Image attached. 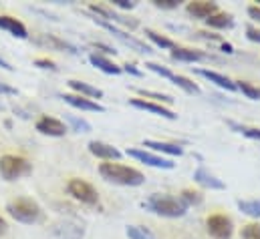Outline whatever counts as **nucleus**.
I'll return each instance as SVG.
<instances>
[{"instance_id":"nucleus-22","label":"nucleus","mask_w":260,"mask_h":239,"mask_svg":"<svg viewBox=\"0 0 260 239\" xmlns=\"http://www.w3.org/2000/svg\"><path fill=\"white\" fill-rule=\"evenodd\" d=\"M143 147L147 149H153L157 153H166V155H174V157H182L184 155V149L180 145H174V143H164V141H143Z\"/></svg>"},{"instance_id":"nucleus-31","label":"nucleus","mask_w":260,"mask_h":239,"mask_svg":"<svg viewBox=\"0 0 260 239\" xmlns=\"http://www.w3.org/2000/svg\"><path fill=\"white\" fill-rule=\"evenodd\" d=\"M232 129H236L240 135L248 137V139H254V141H260V129H254V127H242V125H236V123H230Z\"/></svg>"},{"instance_id":"nucleus-20","label":"nucleus","mask_w":260,"mask_h":239,"mask_svg":"<svg viewBox=\"0 0 260 239\" xmlns=\"http://www.w3.org/2000/svg\"><path fill=\"white\" fill-rule=\"evenodd\" d=\"M172 59L180 60V62H196V60H208L214 59L202 51H194V49H182V47H176L172 49Z\"/></svg>"},{"instance_id":"nucleus-27","label":"nucleus","mask_w":260,"mask_h":239,"mask_svg":"<svg viewBox=\"0 0 260 239\" xmlns=\"http://www.w3.org/2000/svg\"><path fill=\"white\" fill-rule=\"evenodd\" d=\"M125 233L129 239H155V235L147 227H141V225H127Z\"/></svg>"},{"instance_id":"nucleus-24","label":"nucleus","mask_w":260,"mask_h":239,"mask_svg":"<svg viewBox=\"0 0 260 239\" xmlns=\"http://www.w3.org/2000/svg\"><path fill=\"white\" fill-rule=\"evenodd\" d=\"M236 205H238V209H240L244 215L254 217V219L260 217V199H240Z\"/></svg>"},{"instance_id":"nucleus-1","label":"nucleus","mask_w":260,"mask_h":239,"mask_svg":"<svg viewBox=\"0 0 260 239\" xmlns=\"http://www.w3.org/2000/svg\"><path fill=\"white\" fill-rule=\"evenodd\" d=\"M143 209L159 215V217H168V219H176V217H184L188 207L184 205V201L180 197H172L166 193H153L149 195L143 203Z\"/></svg>"},{"instance_id":"nucleus-34","label":"nucleus","mask_w":260,"mask_h":239,"mask_svg":"<svg viewBox=\"0 0 260 239\" xmlns=\"http://www.w3.org/2000/svg\"><path fill=\"white\" fill-rule=\"evenodd\" d=\"M145 66L149 68V70H153L155 74H159V76H164V78H172V70L170 68H166V66H161V64H157V62H145Z\"/></svg>"},{"instance_id":"nucleus-42","label":"nucleus","mask_w":260,"mask_h":239,"mask_svg":"<svg viewBox=\"0 0 260 239\" xmlns=\"http://www.w3.org/2000/svg\"><path fill=\"white\" fill-rule=\"evenodd\" d=\"M248 16H250L252 20L260 22V6H248Z\"/></svg>"},{"instance_id":"nucleus-41","label":"nucleus","mask_w":260,"mask_h":239,"mask_svg":"<svg viewBox=\"0 0 260 239\" xmlns=\"http://www.w3.org/2000/svg\"><path fill=\"white\" fill-rule=\"evenodd\" d=\"M0 95H18V91L6 83H0Z\"/></svg>"},{"instance_id":"nucleus-14","label":"nucleus","mask_w":260,"mask_h":239,"mask_svg":"<svg viewBox=\"0 0 260 239\" xmlns=\"http://www.w3.org/2000/svg\"><path fill=\"white\" fill-rule=\"evenodd\" d=\"M186 10H188V14L194 16V18L208 20L212 14L218 12V4H216V2H208V0H194V2H188V4H186Z\"/></svg>"},{"instance_id":"nucleus-2","label":"nucleus","mask_w":260,"mask_h":239,"mask_svg":"<svg viewBox=\"0 0 260 239\" xmlns=\"http://www.w3.org/2000/svg\"><path fill=\"white\" fill-rule=\"evenodd\" d=\"M99 175L107 183L113 185H121V187H139L145 183V175L133 167L127 165H119V163H101L99 165Z\"/></svg>"},{"instance_id":"nucleus-21","label":"nucleus","mask_w":260,"mask_h":239,"mask_svg":"<svg viewBox=\"0 0 260 239\" xmlns=\"http://www.w3.org/2000/svg\"><path fill=\"white\" fill-rule=\"evenodd\" d=\"M69 87H71L79 97H87V99H91V101L103 97V91H101V89H97V87H93V85H89V83H83V81L71 78V81H69Z\"/></svg>"},{"instance_id":"nucleus-12","label":"nucleus","mask_w":260,"mask_h":239,"mask_svg":"<svg viewBox=\"0 0 260 239\" xmlns=\"http://www.w3.org/2000/svg\"><path fill=\"white\" fill-rule=\"evenodd\" d=\"M89 153L95 155L97 159H103V161H117L121 159V151L113 145H107L103 141H91L89 143Z\"/></svg>"},{"instance_id":"nucleus-18","label":"nucleus","mask_w":260,"mask_h":239,"mask_svg":"<svg viewBox=\"0 0 260 239\" xmlns=\"http://www.w3.org/2000/svg\"><path fill=\"white\" fill-rule=\"evenodd\" d=\"M0 28L6 30V32H10L12 36H16V38H20V41H26V38H28L26 26H24L20 20L12 18V16H0Z\"/></svg>"},{"instance_id":"nucleus-45","label":"nucleus","mask_w":260,"mask_h":239,"mask_svg":"<svg viewBox=\"0 0 260 239\" xmlns=\"http://www.w3.org/2000/svg\"><path fill=\"white\" fill-rule=\"evenodd\" d=\"M6 231H8V225H6V221L0 217V235H4Z\"/></svg>"},{"instance_id":"nucleus-15","label":"nucleus","mask_w":260,"mask_h":239,"mask_svg":"<svg viewBox=\"0 0 260 239\" xmlns=\"http://www.w3.org/2000/svg\"><path fill=\"white\" fill-rule=\"evenodd\" d=\"M37 131L49 137H63L67 133V125L55 117H41L37 121Z\"/></svg>"},{"instance_id":"nucleus-11","label":"nucleus","mask_w":260,"mask_h":239,"mask_svg":"<svg viewBox=\"0 0 260 239\" xmlns=\"http://www.w3.org/2000/svg\"><path fill=\"white\" fill-rule=\"evenodd\" d=\"M131 107L135 109H141V111H147V113H153V115H159L164 119H170V121H176L178 115L174 111H170L168 107L159 105V103H153V101H143V99H131L129 101Z\"/></svg>"},{"instance_id":"nucleus-35","label":"nucleus","mask_w":260,"mask_h":239,"mask_svg":"<svg viewBox=\"0 0 260 239\" xmlns=\"http://www.w3.org/2000/svg\"><path fill=\"white\" fill-rule=\"evenodd\" d=\"M153 4H155L157 8L172 10V8H178V6H180V0H153Z\"/></svg>"},{"instance_id":"nucleus-3","label":"nucleus","mask_w":260,"mask_h":239,"mask_svg":"<svg viewBox=\"0 0 260 239\" xmlns=\"http://www.w3.org/2000/svg\"><path fill=\"white\" fill-rule=\"evenodd\" d=\"M6 211L12 219L20 223H37L43 219V207L28 197H18L6 203Z\"/></svg>"},{"instance_id":"nucleus-25","label":"nucleus","mask_w":260,"mask_h":239,"mask_svg":"<svg viewBox=\"0 0 260 239\" xmlns=\"http://www.w3.org/2000/svg\"><path fill=\"white\" fill-rule=\"evenodd\" d=\"M170 81H172V83H176L180 89H184V91H186V93H190V95H200V93H202V91H200V87H198L196 83H192L190 78H186V76H182V74H176V72H174Z\"/></svg>"},{"instance_id":"nucleus-7","label":"nucleus","mask_w":260,"mask_h":239,"mask_svg":"<svg viewBox=\"0 0 260 239\" xmlns=\"http://www.w3.org/2000/svg\"><path fill=\"white\" fill-rule=\"evenodd\" d=\"M206 229L208 233L214 239H232L234 235V223L230 217L222 215V213H216V215H210L206 219Z\"/></svg>"},{"instance_id":"nucleus-38","label":"nucleus","mask_w":260,"mask_h":239,"mask_svg":"<svg viewBox=\"0 0 260 239\" xmlns=\"http://www.w3.org/2000/svg\"><path fill=\"white\" fill-rule=\"evenodd\" d=\"M35 66L39 68H45V70H57V64L49 59H37L35 60Z\"/></svg>"},{"instance_id":"nucleus-9","label":"nucleus","mask_w":260,"mask_h":239,"mask_svg":"<svg viewBox=\"0 0 260 239\" xmlns=\"http://www.w3.org/2000/svg\"><path fill=\"white\" fill-rule=\"evenodd\" d=\"M53 233L61 239H83L85 227L77 219H61L53 225Z\"/></svg>"},{"instance_id":"nucleus-19","label":"nucleus","mask_w":260,"mask_h":239,"mask_svg":"<svg viewBox=\"0 0 260 239\" xmlns=\"http://www.w3.org/2000/svg\"><path fill=\"white\" fill-rule=\"evenodd\" d=\"M89 62H91L95 68L103 70L105 74H115V76H117V74L123 72L119 64H115L113 60H109L105 55H99V53H91V55H89Z\"/></svg>"},{"instance_id":"nucleus-32","label":"nucleus","mask_w":260,"mask_h":239,"mask_svg":"<svg viewBox=\"0 0 260 239\" xmlns=\"http://www.w3.org/2000/svg\"><path fill=\"white\" fill-rule=\"evenodd\" d=\"M67 121L73 125V129H75L77 133H89V131H91V125H89L85 119H79V117L69 115V117H67Z\"/></svg>"},{"instance_id":"nucleus-44","label":"nucleus","mask_w":260,"mask_h":239,"mask_svg":"<svg viewBox=\"0 0 260 239\" xmlns=\"http://www.w3.org/2000/svg\"><path fill=\"white\" fill-rule=\"evenodd\" d=\"M222 53H226V55H232V53H234V49H232V45H228V43H224V45H222Z\"/></svg>"},{"instance_id":"nucleus-13","label":"nucleus","mask_w":260,"mask_h":239,"mask_svg":"<svg viewBox=\"0 0 260 239\" xmlns=\"http://www.w3.org/2000/svg\"><path fill=\"white\" fill-rule=\"evenodd\" d=\"M61 99L69 103L71 107H75V109H81V111H89V113H105V107L103 105H99L97 101H91V99H87V97H79V95H61Z\"/></svg>"},{"instance_id":"nucleus-10","label":"nucleus","mask_w":260,"mask_h":239,"mask_svg":"<svg viewBox=\"0 0 260 239\" xmlns=\"http://www.w3.org/2000/svg\"><path fill=\"white\" fill-rule=\"evenodd\" d=\"M35 45L39 47H47L49 51H65V53H71V55H79L77 47H73L71 43H67L59 36H53V34H39L32 38Z\"/></svg>"},{"instance_id":"nucleus-26","label":"nucleus","mask_w":260,"mask_h":239,"mask_svg":"<svg viewBox=\"0 0 260 239\" xmlns=\"http://www.w3.org/2000/svg\"><path fill=\"white\" fill-rule=\"evenodd\" d=\"M145 34H147V38H149L155 47H159V49H176V45H174L172 38H168V36H164V34H157V32L151 30V28H145Z\"/></svg>"},{"instance_id":"nucleus-30","label":"nucleus","mask_w":260,"mask_h":239,"mask_svg":"<svg viewBox=\"0 0 260 239\" xmlns=\"http://www.w3.org/2000/svg\"><path fill=\"white\" fill-rule=\"evenodd\" d=\"M141 97H149V99H153V101H159V105L161 103H166V105H172L174 103V97H170V95H161V93H153V91H145V89H139L137 91Z\"/></svg>"},{"instance_id":"nucleus-40","label":"nucleus","mask_w":260,"mask_h":239,"mask_svg":"<svg viewBox=\"0 0 260 239\" xmlns=\"http://www.w3.org/2000/svg\"><path fill=\"white\" fill-rule=\"evenodd\" d=\"M121 70H123V72H129V74H133V76H143V72H141L135 64H129V62H127V64H123V66H121Z\"/></svg>"},{"instance_id":"nucleus-4","label":"nucleus","mask_w":260,"mask_h":239,"mask_svg":"<svg viewBox=\"0 0 260 239\" xmlns=\"http://www.w3.org/2000/svg\"><path fill=\"white\" fill-rule=\"evenodd\" d=\"M32 173V163L18 155H2L0 157V175L4 181H16Z\"/></svg>"},{"instance_id":"nucleus-43","label":"nucleus","mask_w":260,"mask_h":239,"mask_svg":"<svg viewBox=\"0 0 260 239\" xmlns=\"http://www.w3.org/2000/svg\"><path fill=\"white\" fill-rule=\"evenodd\" d=\"M0 66H2L4 70H10V72L14 70V66H12V64H10L8 60H4V59H2V57H0Z\"/></svg>"},{"instance_id":"nucleus-33","label":"nucleus","mask_w":260,"mask_h":239,"mask_svg":"<svg viewBox=\"0 0 260 239\" xmlns=\"http://www.w3.org/2000/svg\"><path fill=\"white\" fill-rule=\"evenodd\" d=\"M242 239H260V225L258 223H248L242 229Z\"/></svg>"},{"instance_id":"nucleus-5","label":"nucleus","mask_w":260,"mask_h":239,"mask_svg":"<svg viewBox=\"0 0 260 239\" xmlns=\"http://www.w3.org/2000/svg\"><path fill=\"white\" fill-rule=\"evenodd\" d=\"M95 20V24H99L101 28H105V30H109L115 38H119L123 45H127L129 49L133 51H137V53H141V55H151L153 51H151V47H147L145 43H141L139 38H135V36H131L129 32H125V30H121V28H117L115 24H111V22H107V20H101V18H93Z\"/></svg>"},{"instance_id":"nucleus-29","label":"nucleus","mask_w":260,"mask_h":239,"mask_svg":"<svg viewBox=\"0 0 260 239\" xmlns=\"http://www.w3.org/2000/svg\"><path fill=\"white\" fill-rule=\"evenodd\" d=\"M236 89H238V91H242V93H244L248 99H252V101H260V89L252 87L250 83L238 81V83H236Z\"/></svg>"},{"instance_id":"nucleus-17","label":"nucleus","mask_w":260,"mask_h":239,"mask_svg":"<svg viewBox=\"0 0 260 239\" xmlns=\"http://www.w3.org/2000/svg\"><path fill=\"white\" fill-rule=\"evenodd\" d=\"M196 74H200V76L208 78L210 83H214V85H216V87H220V89H226V91H238L234 81H230L228 76H224V74H220V72H216V70H208V68H196Z\"/></svg>"},{"instance_id":"nucleus-46","label":"nucleus","mask_w":260,"mask_h":239,"mask_svg":"<svg viewBox=\"0 0 260 239\" xmlns=\"http://www.w3.org/2000/svg\"><path fill=\"white\" fill-rule=\"evenodd\" d=\"M0 111H2V105H0Z\"/></svg>"},{"instance_id":"nucleus-37","label":"nucleus","mask_w":260,"mask_h":239,"mask_svg":"<svg viewBox=\"0 0 260 239\" xmlns=\"http://www.w3.org/2000/svg\"><path fill=\"white\" fill-rule=\"evenodd\" d=\"M111 4L117 6V8H121V10H133L137 6L135 0H111Z\"/></svg>"},{"instance_id":"nucleus-36","label":"nucleus","mask_w":260,"mask_h":239,"mask_svg":"<svg viewBox=\"0 0 260 239\" xmlns=\"http://www.w3.org/2000/svg\"><path fill=\"white\" fill-rule=\"evenodd\" d=\"M246 38L252 41V43H256V45H260V28L248 24V26H246Z\"/></svg>"},{"instance_id":"nucleus-39","label":"nucleus","mask_w":260,"mask_h":239,"mask_svg":"<svg viewBox=\"0 0 260 239\" xmlns=\"http://www.w3.org/2000/svg\"><path fill=\"white\" fill-rule=\"evenodd\" d=\"M91 45H93V49H99V51L105 53V55H117L115 49H111V47H107V45H103V43H91Z\"/></svg>"},{"instance_id":"nucleus-8","label":"nucleus","mask_w":260,"mask_h":239,"mask_svg":"<svg viewBox=\"0 0 260 239\" xmlns=\"http://www.w3.org/2000/svg\"><path fill=\"white\" fill-rule=\"evenodd\" d=\"M127 155L133 157V159H137V161H141V163H145V165H149V167H155V169H174L176 167L174 161L164 159L159 155H153V153H149L145 149H129Z\"/></svg>"},{"instance_id":"nucleus-23","label":"nucleus","mask_w":260,"mask_h":239,"mask_svg":"<svg viewBox=\"0 0 260 239\" xmlns=\"http://www.w3.org/2000/svg\"><path fill=\"white\" fill-rule=\"evenodd\" d=\"M206 24L212 26V28H220V30L232 28V26H234V16L228 14V12H216V14H212V16L206 20Z\"/></svg>"},{"instance_id":"nucleus-16","label":"nucleus","mask_w":260,"mask_h":239,"mask_svg":"<svg viewBox=\"0 0 260 239\" xmlns=\"http://www.w3.org/2000/svg\"><path fill=\"white\" fill-rule=\"evenodd\" d=\"M194 181L198 185H202V187H206V189H214V191H222V189H226V185H224V181L218 179L216 175H212L206 167H198L194 171Z\"/></svg>"},{"instance_id":"nucleus-28","label":"nucleus","mask_w":260,"mask_h":239,"mask_svg":"<svg viewBox=\"0 0 260 239\" xmlns=\"http://www.w3.org/2000/svg\"><path fill=\"white\" fill-rule=\"evenodd\" d=\"M180 199L184 201V205H186V207L200 205V203L204 201L202 193H198V191H194V189H184V191H182V195H180Z\"/></svg>"},{"instance_id":"nucleus-6","label":"nucleus","mask_w":260,"mask_h":239,"mask_svg":"<svg viewBox=\"0 0 260 239\" xmlns=\"http://www.w3.org/2000/svg\"><path fill=\"white\" fill-rule=\"evenodd\" d=\"M67 191L73 199L85 203V205H99V193L97 189L83 179H71L67 185Z\"/></svg>"}]
</instances>
